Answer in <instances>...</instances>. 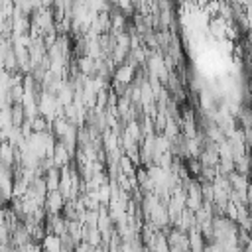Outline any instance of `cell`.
Returning a JSON list of instances; mask_svg holds the SVG:
<instances>
[{
	"mask_svg": "<svg viewBox=\"0 0 252 252\" xmlns=\"http://www.w3.org/2000/svg\"><path fill=\"white\" fill-rule=\"evenodd\" d=\"M134 67H130V65H126V63H122V65H118L116 69H114V83H120V85H132V81H134Z\"/></svg>",
	"mask_w": 252,
	"mask_h": 252,
	"instance_id": "7a4b0ae2",
	"label": "cell"
},
{
	"mask_svg": "<svg viewBox=\"0 0 252 252\" xmlns=\"http://www.w3.org/2000/svg\"><path fill=\"white\" fill-rule=\"evenodd\" d=\"M43 181H45V187H47V193L51 191H57L59 189V167H51L43 173Z\"/></svg>",
	"mask_w": 252,
	"mask_h": 252,
	"instance_id": "277c9868",
	"label": "cell"
},
{
	"mask_svg": "<svg viewBox=\"0 0 252 252\" xmlns=\"http://www.w3.org/2000/svg\"><path fill=\"white\" fill-rule=\"evenodd\" d=\"M51 159H53L55 167H63V165H69V163H71V156L67 154V150H65V146H63L61 142H55Z\"/></svg>",
	"mask_w": 252,
	"mask_h": 252,
	"instance_id": "3957f363",
	"label": "cell"
},
{
	"mask_svg": "<svg viewBox=\"0 0 252 252\" xmlns=\"http://www.w3.org/2000/svg\"><path fill=\"white\" fill-rule=\"evenodd\" d=\"M63 205H65V199L61 197L59 191H51L45 195V201H43V209L47 215H61L63 211Z\"/></svg>",
	"mask_w": 252,
	"mask_h": 252,
	"instance_id": "6da1fadb",
	"label": "cell"
},
{
	"mask_svg": "<svg viewBox=\"0 0 252 252\" xmlns=\"http://www.w3.org/2000/svg\"><path fill=\"white\" fill-rule=\"evenodd\" d=\"M10 116H12V126L20 128L22 122L26 120V118H24V108H22V104H12V106H10Z\"/></svg>",
	"mask_w": 252,
	"mask_h": 252,
	"instance_id": "5b68a950",
	"label": "cell"
}]
</instances>
